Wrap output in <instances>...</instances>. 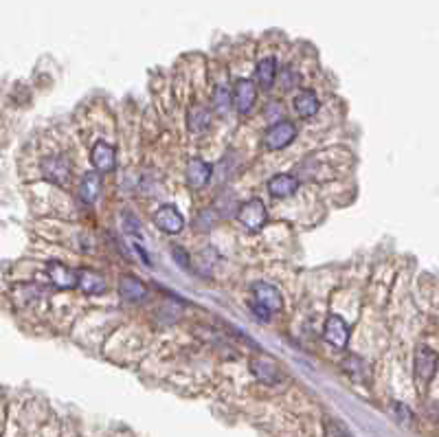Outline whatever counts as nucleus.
<instances>
[{"instance_id": "obj_1", "label": "nucleus", "mask_w": 439, "mask_h": 437, "mask_svg": "<svg viewBox=\"0 0 439 437\" xmlns=\"http://www.w3.org/2000/svg\"><path fill=\"white\" fill-rule=\"evenodd\" d=\"M294 139H296V125L292 121H288V119H283V121L272 123L266 130V134H264V148L270 150V152H277V150L288 148Z\"/></svg>"}, {"instance_id": "obj_2", "label": "nucleus", "mask_w": 439, "mask_h": 437, "mask_svg": "<svg viewBox=\"0 0 439 437\" xmlns=\"http://www.w3.org/2000/svg\"><path fill=\"white\" fill-rule=\"evenodd\" d=\"M266 218H268L266 205L259 198L248 200V203H244L240 211H237V220H240L244 224V229L248 231H259L266 224Z\"/></svg>"}, {"instance_id": "obj_3", "label": "nucleus", "mask_w": 439, "mask_h": 437, "mask_svg": "<svg viewBox=\"0 0 439 437\" xmlns=\"http://www.w3.org/2000/svg\"><path fill=\"white\" fill-rule=\"evenodd\" d=\"M42 176L57 187H68L70 181V163L66 156L57 154L42 161Z\"/></svg>"}, {"instance_id": "obj_4", "label": "nucleus", "mask_w": 439, "mask_h": 437, "mask_svg": "<svg viewBox=\"0 0 439 437\" xmlns=\"http://www.w3.org/2000/svg\"><path fill=\"white\" fill-rule=\"evenodd\" d=\"M437 372V354L429 345L415 349V378L420 385H429Z\"/></svg>"}, {"instance_id": "obj_5", "label": "nucleus", "mask_w": 439, "mask_h": 437, "mask_svg": "<svg viewBox=\"0 0 439 437\" xmlns=\"http://www.w3.org/2000/svg\"><path fill=\"white\" fill-rule=\"evenodd\" d=\"M154 224H156L163 233L178 235L185 229V218L174 205H163L161 209H156V214H154Z\"/></svg>"}, {"instance_id": "obj_6", "label": "nucleus", "mask_w": 439, "mask_h": 437, "mask_svg": "<svg viewBox=\"0 0 439 437\" xmlns=\"http://www.w3.org/2000/svg\"><path fill=\"white\" fill-rule=\"evenodd\" d=\"M253 297H255V303L264 305L268 312H281L283 310L281 292L268 281H255L253 283Z\"/></svg>"}, {"instance_id": "obj_7", "label": "nucleus", "mask_w": 439, "mask_h": 437, "mask_svg": "<svg viewBox=\"0 0 439 437\" xmlns=\"http://www.w3.org/2000/svg\"><path fill=\"white\" fill-rule=\"evenodd\" d=\"M257 99V86L251 79H237L233 86V105L240 114H248Z\"/></svg>"}, {"instance_id": "obj_8", "label": "nucleus", "mask_w": 439, "mask_h": 437, "mask_svg": "<svg viewBox=\"0 0 439 437\" xmlns=\"http://www.w3.org/2000/svg\"><path fill=\"white\" fill-rule=\"evenodd\" d=\"M323 336L331 347L343 349L349 343V327L338 314H329L325 321V327H323Z\"/></svg>"}, {"instance_id": "obj_9", "label": "nucleus", "mask_w": 439, "mask_h": 437, "mask_svg": "<svg viewBox=\"0 0 439 437\" xmlns=\"http://www.w3.org/2000/svg\"><path fill=\"white\" fill-rule=\"evenodd\" d=\"M90 161H92V167L99 174L101 172H112L114 165H116L114 148L110 143H105V141H97L90 150Z\"/></svg>"}, {"instance_id": "obj_10", "label": "nucleus", "mask_w": 439, "mask_h": 437, "mask_svg": "<svg viewBox=\"0 0 439 437\" xmlns=\"http://www.w3.org/2000/svg\"><path fill=\"white\" fill-rule=\"evenodd\" d=\"M299 189V179L294 174H277L268 181V194L272 198H290Z\"/></svg>"}, {"instance_id": "obj_11", "label": "nucleus", "mask_w": 439, "mask_h": 437, "mask_svg": "<svg viewBox=\"0 0 439 437\" xmlns=\"http://www.w3.org/2000/svg\"><path fill=\"white\" fill-rule=\"evenodd\" d=\"M46 273H49L51 281L55 283V288L70 290V288L77 286V273H73V270H70L68 266H64L62 262H49Z\"/></svg>"}, {"instance_id": "obj_12", "label": "nucleus", "mask_w": 439, "mask_h": 437, "mask_svg": "<svg viewBox=\"0 0 439 437\" xmlns=\"http://www.w3.org/2000/svg\"><path fill=\"white\" fill-rule=\"evenodd\" d=\"M211 174H213V167L203 159H194L187 165V183L194 189L205 187L211 181Z\"/></svg>"}, {"instance_id": "obj_13", "label": "nucleus", "mask_w": 439, "mask_h": 437, "mask_svg": "<svg viewBox=\"0 0 439 437\" xmlns=\"http://www.w3.org/2000/svg\"><path fill=\"white\" fill-rule=\"evenodd\" d=\"M251 372H253V376L257 378V380H262L266 385H277V383L283 380L279 367L272 360H268V358H255V360H251Z\"/></svg>"}, {"instance_id": "obj_14", "label": "nucleus", "mask_w": 439, "mask_h": 437, "mask_svg": "<svg viewBox=\"0 0 439 437\" xmlns=\"http://www.w3.org/2000/svg\"><path fill=\"white\" fill-rule=\"evenodd\" d=\"M77 288L86 294H101L105 290V279L99 275L97 270L81 268L77 270Z\"/></svg>"}, {"instance_id": "obj_15", "label": "nucleus", "mask_w": 439, "mask_h": 437, "mask_svg": "<svg viewBox=\"0 0 439 437\" xmlns=\"http://www.w3.org/2000/svg\"><path fill=\"white\" fill-rule=\"evenodd\" d=\"M292 105L299 116H303V119H312V116L318 112V97L314 90H301L296 92V97L292 99Z\"/></svg>"}, {"instance_id": "obj_16", "label": "nucleus", "mask_w": 439, "mask_h": 437, "mask_svg": "<svg viewBox=\"0 0 439 437\" xmlns=\"http://www.w3.org/2000/svg\"><path fill=\"white\" fill-rule=\"evenodd\" d=\"M101 194V176L99 172H88L84 174V179L79 183V198L84 200L86 205H92L94 200Z\"/></svg>"}, {"instance_id": "obj_17", "label": "nucleus", "mask_w": 439, "mask_h": 437, "mask_svg": "<svg viewBox=\"0 0 439 437\" xmlns=\"http://www.w3.org/2000/svg\"><path fill=\"white\" fill-rule=\"evenodd\" d=\"M255 81L264 90L272 88V84L277 81V60L275 57H264L262 62L255 68Z\"/></svg>"}, {"instance_id": "obj_18", "label": "nucleus", "mask_w": 439, "mask_h": 437, "mask_svg": "<svg viewBox=\"0 0 439 437\" xmlns=\"http://www.w3.org/2000/svg\"><path fill=\"white\" fill-rule=\"evenodd\" d=\"M187 125H189V132H194V134L205 132V130L211 125V112L205 108V105H192L187 112Z\"/></svg>"}, {"instance_id": "obj_19", "label": "nucleus", "mask_w": 439, "mask_h": 437, "mask_svg": "<svg viewBox=\"0 0 439 437\" xmlns=\"http://www.w3.org/2000/svg\"><path fill=\"white\" fill-rule=\"evenodd\" d=\"M119 292H121V297L125 301H132V303H139L145 299V292L147 288L141 283L136 277H123L121 281H119Z\"/></svg>"}, {"instance_id": "obj_20", "label": "nucleus", "mask_w": 439, "mask_h": 437, "mask_svg": "<svg viewBox=\"0 0 439 437\" xmlns=\"http://www.w3.org/2000/svg\"><path fill=\"white\" fill-rule=\"evenodd\" d=\"M231 103H233L231 90L224 86V84H218L216 90H213V112L224 116V114L231 110Z\"/></svg>"}, {"instance_id": "obj_21", "label": "nucleus", "mask_w": 439, "mask_h": 437, "mask_svg": "<svg viewBox=\"0 0 439 437\" xmlns=\"http://www.w3.org/2000/svg\"><path fill=\"white\" fill-rule=\"evenodd\" d=\"M299 79H301V75L296 73L294 68H286V70H283V77H281L283 90H290V88H294L296 84H299Z\"/></svg>"}, {"instance_id": "obj_22", "label": "nucleus", "mask_w": 439, "mask_h": 437, "mask_svg": "<svg viewBox=\"0 0 439 437\" xmlns=\"http://www.w3.org/2000/svg\"><path fill=\"white\" fill-rule=\"evenodd\" d=\"M325 427H327V435H329V437H351V435L347 433V429L343 427L340 422L327 420V424H325Z\"/></svg>"}, {"instance_id": "obj_23", "label": "nucleus", "mask_w": 439, "mask_h": 437, "mask_svg": "<svg viewBox=\"0 0 439 437\" xmlns=\"http://www.w3.org/2000/svg\"><path fill=\"white\" fill-rule=\"evenodd\" d=\"M172 253H174L176 264H181L183 268H189V255L185 253V249H181V246H174Z\"/></svg>"}, {"instance_id": "obj_24", "label": "nucleus", "mask_w": 439, "mask_h": 437, "mask_svg": "<svg viewBox=\"0 0 439 437\" xmlns=\"http://www.w3.org/2000/svg\"><path fill=\"white\" fill-rule=\"evenodd\" d=\"M251 312L259 318V321H270V314H272V312H268L264 305H259V303H253L251 305Z\"/></svg>"}, {"instance_id": "obj_25", "label": "nucleus", "mask_w": 439, "mask_h": 437, "mask_svg": "<svg viewBox=\"0 0 439 437\" xmlns=\"http://www.w3.org/2000/svg\"><path fill=\"white\" fill-rule=\"evenodd\" d=\"M132 246H134V251L139 253V257H141V262H145V264H150V255H147V251L143 249V246H141L136 240H132Z\"/></svg>"}]
</instances>
